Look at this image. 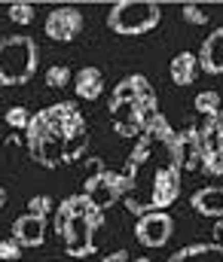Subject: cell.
Instances as JSON below:
<instances>
[{"label": "cell", "mask_w": 223, "mask_h": 262, "mask_svg": "<svg viewBox=\"0 0 223 262\" xmlns=\"http://www.w3.org/2000/svg\"><path fill=\"white\" fill-rule=\"evenodd\" d=\"M184 137L159 113L135 140L123 168V207L132 216H147L171 207L180 195Z\"/></svg>", "instance_id": "6da1fadb"}, {"label": "cell", "mask_w": 223, "mask_h": 262, "mask_svg": "<svg viewBox=\"0 0 223 262\" xmlns=\"http://www.w3.org/2000/svg\"><path fill=\"white\" fill-rule=\"evenodd\" d=\"M31 159L43 168H62L76 162L89 146V125L74 101H55L31 116L25 131Z\"/></svg>", "instance_id": "7a4b0ae2"}, {"label": "cell", "mask_w": 223, "mask_h": 262, "mask_svg": "<svg viewBox=\"0 0 223 262\" xmlns=\"http://www.w3.org/2000/svg\"><path fill=\"white\" fill-rule=\"evenodd\" d=\"M107 113H110V125L119 137H141L150 122L159 116L156 89L150 85L144 73L123 76L110 92Z\"/></svg>", "instance_id": "3957f363"}, {"label": "cell", "mask_w": 223, "mask_h": 262, "mask_svg": "<svg viewBox=\"0 0 223 262\" xmlns=\"http://www.w3.org/2000/svg\"><path fill=\"white\" fill-rule=\"evenodd\" d=\"M52 223H55V235L68 256L86 259L98 250V232L104 226V210H98L83 192L62 198L55 204Z\"/></svg>", "instance_id": "277c9868"}, {"label": "cell", "mask_w": 223, "mask_h": 262, "mask_svg": "<svg viewBox=\"0 0 223 262\" xmlns=\"http://www.w3.org/2000/svg\"><path fill=\"white\" fill-rule=\"evenodd\" d=\"M37 40L28 34L0 37V85H25L37 73Z\"/></svg>", "instance_id": "5b68a950"}, {"label": "cell", "mask_w": 223, "mask_h": 262, "mask_svg": "<svg viewBox=\"0 0 223 262\" xmlns=\"http://www.w3.org/2000/svg\"><path fill=\"white\" fill-rule=\"evenodd\" d=\"M162 21V6L153 0H119L107 9V28L119 37L150 34Z\"/></svg>", "instance_id": "8992f818"}, {"label": "cell", "mask_w": 223, "mask_h": 262, "mask_svg": "<svg viewBox=\"0 0 223 262\" xmlns=\"http://www.w3.org/2000/svg\"><path fill=\"white\" fill-rule=\"evenodd\" d=\"M83 195L98 210L113 207L116 201H123V171H110L98 159H89V177L83 180Z\"/></svg>", "instance_id": "52a82bcc"}, {"label": "cell", "mask_w": 223, "mask_h": 262, "mask_svg": "<svg viewBox=\"0 0 223 262\" xmlns=\"http://www.w3.org/2000/svg\"><path fill=\"white\" fill-rule=\"evenodd\" d=\"M171 232H174V220L168 210H159V213H147V216H138L135 223V238L141 247L147 250H159L171 241Z\"/></svg>", "instance_id": "ba28073f"}, {"label": "cell", "mask_w": 223, "mask_h": 262, "mask_svg": "<svg viewBox=\"0 0 223 262\" xmlns=\"http://www.w3.org/2000/svg\"><path fill=\"white\" fill-rule=\"evenodd\" d=\"M79 31H83V12L76 6H55L43 21V34L52 43H71L79 37Z\"/></svg>", "instance_id": "9c48e42d"}, {"label": "cell", "mask_w": 223, "mask_h": 262, "mask_svg": "<svg viewBox=\"0 0 223 262\" xmlns=\"http://www.w3.org/2000/svg\"><path fill=\"white\" fill-rule=\"evenodd\" d=\"M199 137H202V171L208 177H223V131L214 119H205Z\"/></svg>", "instance_id": "30bf717a"}, {"label": "cell", "mask_w": 223, "mask_h": 262, "mask_svg": "<svg viewBox=\"0 0 223 262\" xmlns=\"http://www.w3.org/2000/svg\"><path fill=\"white\" fill-rule=\"evenodd\" d=\"M196 55H199V70H202V73L220 76L223 73V25L214 28V31L202 40V49H199Z\"/></svg>", "instance_id": "8fae6325"}, {"label": "cell", "mask_w": 223, "mask_h": 262, "mask_svg": "<svg viewBox=\"0 0 223 262\" xmlns=\"http://www.w3.org/2000/svg\"><path fill=\"white\" fill-rule=\"evenodd\" d=\"M12 238H15L22 247H43V241H46V220L31 216V213L15 216V223H12Z\"/></svg>", "instance_id": "7c38bea8"}, {"label": "cell", "mask_w": 223, "mask_h": 262, "mask_svg": "<svg viewBox=\"0 0 223 262\" xmlns=\"http://www.w3.org/2000/svg\"><path fill=\"white\" fill-rule=\"evenodd\" d=\"M190 207L199 216L208 220H223V186H202L190 195Z\"/></svg>", "instance_id": "4fadbf2b"}, {"label": "cell", "mask_w": 223, "mask_h": 262, "mask_svg": "<svg viewBox=\"0 0 223 262\" xmlns=\"http://www.w3.org/2000/svg\"><path fill=\"white\" fill-rule=\"evenodd\" d=\"M165 262H223V244L217 241H196L171 253Z\"/></svg>", "instance_id": "5bb4252c"}, {"label": "cell", "mask_w": 223, "mask_h": 262, "mask_svg": "<svg viewBox=\"0 0 223 262\" xmlns=\"http://www.w3.org/2000/svg\"><path fill=\"white\" fill-rule=\"evenodd\" d=\"M168 76H171V82L174 85H193L196 82V76H199V55L196 52H177L174 58H171V64H168Z\"/></svg>", "instance_id": "9a60e30c"}, {"label": "cell", "mask_w": 223, "mask_h": 262, "mask_svg": "<svg viewBox=\"0 0 223 262\" xmlns=\"http://www.w3.org/2000/svg\"><path fill=\"white\" fill-rule=\"evenodd\" d=\"M74 92L83 101H98L104 92V73L98 67H79L74 73Z\"/></svg>", "instance_id": "2e32d148"}, {"label": "cell", "mask_w": 223, "mask_h": 262, "mask_svg": "<svg viewBox=\"0 0 223 262\" xmlns=\"http://www.w3.org/2000/svg\"><path fill=\"white\" fill-rule=\"evenodd\" d=\"M180 137H184V171L202 168V137H199V128L187 125Z\"/></svg>", "instance_id": "e0dca14e"}, {"label": "cell", "mask_w": 223, "mask_h": 262, "mask_svg": "<svg viewBox=\"0 0 223 262\" xmlns=\"http://www.w3.org/2000/svg\"><path fill=\"white\" fill-rule=\"evenodd\" d=\"M193 107H196V113H202L205 119H217V113H220V95H217V92H199L196 101H193Z\"/></svg>", "instance_id": "ac0fdd59"}, {"label": "cell", "mask_w": 223, "mask_h": 262, "mask_svg": "<svg viewBox=\"0 0 223 262\" xmlns=\"http://www.w3.org/2000/svg\"><path fill=\"white\" fill-rule=\"evenodd\" d=\"M31 110L28 107H22V104H15V107H9L6 110V125L15 131H28V125H31Z\"/></svg>", "instance_id": "d6986e66"}, {"label": "cell", "mask_w": 223, "mask_h": 262, "mask_svg": "<svg viewBox=\"0 0 223 262\" xmlns=\"http://www.w3.org/2000/svg\"><path fill=\"white\" fill-rule=\"evenodd\" d=\"M6 15H9V21H15V25H31L34 21V15H37V9L31 6V3H9L6 6Z\"/></svg>", "instance_id": "ffe728a7"}, {"label": "cell", "mask_w": 223, "mask_h": 262, "mask_svg": "<svg viewBox=\"0 0 223 262\" xmlns=\"http://www.w3.org/2000/svg\"><path fill=\"white\" fill-rule=\"evenodd\" d=\"M71 79H74V73L65 64H52L46 70V85L49 89H65V85H71Z\"/></svg>", "instance_id": "44dd1931"}, {"label": "cell", "mask_w": 223, "mask_h": 262, "mask_svg": "<svg viewBox=\"0 0 223 262\" xmlns=\"http://www.w3.org/2000/svg\"><path fill=\"white\" fill-rule=\"evenodd\" d=\"M28 213L31 216H40V220H46V216H52L55 213V201L49 195H34L28 201Z\"/></svg>", "instance_id": "7402d4cb"}, {"label": "cell", "mask_w": 223, "mask_h": 262, "mask_svg": "<svg viewBox=\"0 0 223 262\" xmlns=\"http://www.w3.org/2000/svg\"><path fill=\"white\" fill-rule=\"evenodd\" d=\"M180 15H184V21H190V25H208V12H205L199 3H184V6H180Z\"/></svg>", "instance_id": "603a6c76"}, {"label": "cell", "mask_w": 223, "mask_h": 262, "mask_svg": "<svg viewBox=\"0 0 223 262\" xmlns=\"http://www.w3.org/2000/svg\"><path fill=\"white\" fill-rule=\"evenodd\" d=\"M22 250H25V247H22V244H18V241H15L12 235L0 241V259H3V262H15V259H22Z\"/></svg>", "instance_id": "cb8c5ba5"}, {"label": "cell", "mask_w": 223, "mask_h": 262, "mask_svg": "<svg viewBox=\"0 0 223 262\" xmlns=\"http://www.w3.org/2000/svg\"><path fill=\"white\" fill-rule=\"evenodd\" d=\"M101 262H129V250H113V253H104Z\"/></svg>", "instance_id": "d4e9b609"}, {"label": "cell", "mask_w": 223, "mask_h": 262, "mask_svg": "<svg viewBox=\"0 0 223 262\" xmlns=\"http://www.w3.org/2000/svg\"><path fill=\"white\" fill-rule=\"evenodd\" d=\"M214 238H223V220H214Z\"/></svg>", "instance_id": "484cf974"}, {"label": "cell", "mask_w": 223, "mask_h": 262, "mask_svg": "<svg viewBox=\"0 0 223 262\" xmlns=\"http://www.w3.org/2000/svg\"><path fill=\"white\" fill-rule=\"evenodd\" d=\"M0 207H6V189L0 186Z\"/></svg>", "instance_id": "4316f807"}, {"label": "cell", "mask_w": 223, "mask_h": 262, "mask_svg": "<svg viewBox=\"0 0 223 262\" xmlns=\"http://www.w3.org/2000/svg\"><path fill=\"white\" fill-rule=\"evenodd\" d=\"M214 122H217V128L223 131V107H220V113H217V119H214Z\"/></svg>", "instance_id": "83f0119b"}, {"label": "cell", "mask_w": 223, "mask_h": 262, "mask_svg": "<svg viewBox=\"0 0 223 262\" xmlns=\"http://www.w3.org/2000/svg\"><path fill=\"white\" fill-rule=\"evenodd\" d=\"M135 262H150V259H147V256H138V259H135Z\"/></svg>", "instance_id": "f1b7e54d"}]
</instances>
